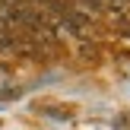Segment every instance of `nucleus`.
I'll list each match as a JSON object with an SVG mask.
<instances>
[{"mask_svg": "<svg viewBox=\"0 0 130 130\" xmlns=\"http://www.w3.org/2000/svg\"><path fill=\"white\" fill-rule=\"evenodd\" d=\"M32 3H35L38 10H48V13H51V10H57V6H60L63 0H32Z\"/></svg>", "mask_w": 130, "mask_h": 130, "instance_id": "f03ea898", "label": "nucleus"}, {"mask_svg": "<svg viewBox=\"0 0 130 130\" xmlns=\"http://www.w3.org/2000/svg\"><path fill=\"white\" fill-rule=\"evenodd\" d=\"M57 19H60V25L70 32V35H76V38H83V41H89L92 38V22H89L83 13H76V10H70L67 3H60L57 10H51Z\"/></svg>", "mask_w": 130, "mask_h": 130, "instance_id": "f257e3e1", "label": "nucleus"}]
</instances>
